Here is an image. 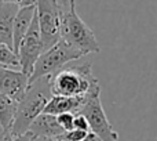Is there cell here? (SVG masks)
Listing matches in <instances>:
<instances>
[{
	"label": "cell",
	"instance_id": "6da1fadb",
	"mask_svg": "<svg viewBox=\"0 0 157 141\" xmlns=\"http://www.w3.org/2000/svg\"><path fill=\"white\" fill-rule=\"evenodd\" d=\"M50 90V75L36 79L29 84L24 97L17 103L15 114L11 123L10 130L7 131L10 137H15L28 131L30 123L36 119V116L43 112L46 104L51 98Z\"/></svg>",
	"mask_w": 157,
	"mask_h": 141
},
{
	"label": "cell",
	"instance_id": "7a4b0ae2",
	"mask_svg": "<svg viewBox=\"0 0 157 141\" xmlns=\"http://www.w3.org/2000/svg\"><path fill=\"white\" fill-rule=\"evenodd\" d=\"M99 83L92 72V62L62 66L50 75V90L52 95L78 97L86 95L94 84Z\"/></svg>",
	"mask_w": 157,
	"mask_h": 141
},
{
	"label": "cell",
	"instance_id": "3957f363",
	"mask_svg": "<svg viewBox=\"0 0 157 141\" xmlns=\"http://www.w3.org/2000/svg\"><path fill=\"white\" fill-rule=\"evenodd\" d=\"M61 39L78 50L83 55L101 51V46L95 38L94 30L77 14L75 0H71L68 7L62 8Z\"/></svg>",
	"mask_w": 157,
	"mask_h": 141
},
{
	"label": "cell",
	"instance_id": "277c9868",
	"mask_svg": "<svg viewBox=\"0 0 157 141\" xmlns=\"http://www.w3.org/2000/svg\"><path fill=\"white\" fill-rule=\"evenodd\" d=\"M77 114L86 116L90 125V131L97 134L102 141H119V133L109 122L105 109L102 107L99 83L94 84L91 90L86 94L84 103Z\"/></svg>",
	"mask_w": 157,
	"mask_h": 141
},
{
	"label": "cell",
	"instance_id": "5b68a950",
	"mask_svg": "<svg viewBox=\"0 0 157 141\" xmlns=\"http://www.w3.org/2000/svg\"><path fill=\"white\" fill-rule=\"evenodd\" d=\"M81 57H84V55L78 50L72 47L71 44H68L65 40L59 39L52 47L44 50L40 54V57L37 58L32 73L29 76V84L39 78L52 75L58 69L65 66L69 61L78 60Z\"/></svg>",
	"mask_w": 157,
	"mask_h": 141
},
{
	"label": "cell",
	"instance_id": "8992f818",
	"mask_svg": "<svg viewBox=\"0 0 157 141\" xmlns=\"http://www.w3.org/2000/svg\"><path fill=\"white\" fill-rule=\"evenodd\" d=\"M36 15L43 50H47L61 39L62 7L58 0H36Z\"/></svg>",
	"mask_w": 157,
	"mask_h": 141
},
{
	"label": "cell",
	"instance_id": "52a82bcc",
	"mask_svg": "<svg viewBox=\"0 0 157 141\" xmlns=\"http://www.w3.org/2000/svg\"><path fill=\"white\" fill-rule=\"evenodd\" d=\"M43 43H41L40 38V29H39V22H37V15H33V19L30 22L29 29L26 30L25 36L22 38L21 43L18 47V54L19 57V64H21V70L30 76L35 66V62L40 54L43 53Z\"/></svg>",
	"mask_w": 157,
	"mask_h": 141
},
{
	"label": "cell",
	"instance_id": "ba28073f",
	"mask_svg": "<svg viewBox=\"0 0 157 141\" xmlns=\"http://www.w3.org/2000/svg\"><path fill=\"white\" fill-rule=\"evenodd\" d=\"M29 87V75L21 69L0 66V91L18 103Z\"/></svg>",
	"mask_w": 157,
	"mask_h": 141
},
{
	"label": "cell",
	"instance_id": "9c48e42d",
	"mask_svg": "<svg viewBox=\"0 0 157 141\" xmlns=\"http://www.w3.org/2000/svg\"><path fill=\"white\" fill-rule=\"evenodd\" d=\"M28 131H30L35 137H44V139H50V140H58L63 134L65 130L57 122V116L55 115L41 112L30 123Z\"/></svg>",
	"mask_w": 157,
	"mask_h": 141
},
{
	"label": "cell",
	"instance_id": "30bf717a",
	"mask_svg": "<svg viewBox=\"0 0 157 141\" xmlns=\"http://www.w3.org/2000/svg\"><path fill=\"white\" fill-rule=\"evenodd\" d=\"M35 13H36V4L24 6V7H19L18 11H17V15L14 18V25H13V50L15 53L18 51V47L22 38L25 36L26 30L29 29Z\"/></svg>",
	"mask_w": 157,
	"mask_h": 141
},
{
	"label": "cell",
	"instance_id": "8fae6325",
	"mask_svg": "<svg viewBox=\"0 0 157 141\" xmlns=\"http://www.w3.org/2000/svg\"><path fill=\"white\" fill-rule=\"evenodd\" d=\"M86 95H78V97H65V95H51L48 103L46 104L43 112L51 115H59L63 112H72L77 114L80 111L81 105L84 103Z\"/></svg>",
	"mask_w": 157,
	"mask_h": 141
},
{
	"label": "cell",
	"instance_id": "7c38bea8",
	"mask_svg": "<svg viewBox=\"0 0 157 141\" xmlns=\"http://www.w3.org/2000/svg\"><path fill=\"white\" fill-rule=\"evenodd\" d=\"M19 6L13 3H0V43L13 47V25Z\"/></svg>",
	"mask_w": 157,
	"mask_h": 141
},
{
	"label": "cell",
	"instance_id": "4fadbf2b",
	"mask_svg": "<svg viewBox=\"0 0 157 141\" xmlns=\"http://www.w3.org/2000/svg\"><path fill=\"white\" fill-rule=\"evenodd\" d=\"M17 103L13 101L8 95H6L3 91H0V125L3 126L4 131H8L11 127V123L15 114Z\"/></svg>",
	"mask_w": 157,
	"mask_h": 141
},
{
	"label": "cell",
	"instance_id": "5bb4252c",
	"mask_svg": "<svg viewBox=\"0 0 157 141\" xmlns=\"http://www.w3.org/2000/svg\"><path fill=\"white\" fill-rule=\"evenodd\" d=\"M0 66L11 69H21L18 54L13 50V47L3 43H0Z\"/></svg>",
	"mask_w": 157,
	"mask_h": 141
},
{
	"label": "cell",
	"instance_id": "9a60e30c",
	"mask_svg": "<svg viewBox=\"0 0 157 141\" xmlns=\"http://www.w3.org/2000/svg\"><path fill=\"white\" fill-rule=\"evenodd\" d=\"M87 133H88V131L80 130V129H72V130L63 131V134L58 140H61V141H83L86 139Z\"/></svg>",
	"mask_w": 157,
	"mask_h": 141
},
{
	"label": "cell",
	"instance_id": "2e32d148",
	"mask_svg": "<svg viewBox=\"0 0 157 141\" xmlns=\"http://www.w3.org/2000/svg\"><path fill=\"white\" fill-rule=\"evenodd\" d=\"M55 116H57V122L59 123V126L65 131L72 130V129H73V118H75V114H72V112H63V114L55 115Z\"/></svg>",
	"mask_w": 157,
	"mask_h": 141
},
{
	"label": "cell",
	"instance_id": "e0dca14e",
	"mask_svg": "<svg viewBox=\"0 0 157 141\" xmlns=\"http://www.w3.org/2000/svg\"><path fill=\"white\" fill-rule=\"evenodd\" d=\"M73 129H80L84 131H90V125L87 122L86 116L81 114H75L73 118Z\"/></svg>",
	"mask_w": 157,
	"mask_h": 141
},
{
	"label": "cell",
	"instance_id": "ac0fdd59",
	"mask_svg": "<svg viewBox=\"0 0 157 141\" xmlns=\"http://www.w3.org/2000/svg\"><path fill=\"white\" fill-rule=\"evenodd\" d=\"M33 139H35V136H33L30 131H26V133L19 134V136H15V137H11V139H8L6 141H32Z\"/></svg>",
	"mask_w": 157,
	"mask_h": 141
},
{
	"label": "cell",
	"instance_id": "d6986e66",
	"mask_svg": "<svg viewBox=\"0 0 157 141\" xmlns=\"http://www.w3.org/2000/svg\"><path fill=\"white\" fill-rule=\"evenodd\" d=\"M2 2L13 3V4H17V6H19V7H24V6H32V4H36V0H2Z\"/></svg>",
	"mask_w": 157,
	"mask_h": 141
},
{
	"label": "cell",
	"instance_id": "ffe728a7",
	"mask_svg": "<svg viewBox=\"0 0 157 141\" xmlns=\"http://www.w3.org/2000/svg\"><path fill=\"white\" fill-rule=\"evenodd\" d=\"M83 141H102L99 139V137L97 136V134H94V133H91V131H88L87 133V136H86V139H84Z\"/></svg>",
	"mask_w": 157,
	"mask_h": 141
},
{
	"label": "cell",
	"instance_id": "44dd1931",
	"mask_svg": "<svg viewBox=\"0 0 157 141\" xmlns=\"http://www.w3.org/2000/svg\"><path fill=\"white\" fill-rule=\"evenodd\" d=\"M58 3L61 4V7H62V8H65V7H68V6H69L71 0H58Z\"/></svg>",
	"mask_w": 157,
	"mask_h": 141
},
{
	"label": "cell",
	"instance_id": "7402d4cb",
	"mask_svg": "<svg viewBox=\"0 0 157 141\" xmlns=\"http://www.w3.org/2000/svg\"><path fill=\"white\" fill-rule=\"evenodd\" d=\"M32 141H47V139H44V137H35Z\"/></svg>",
	"mask_w": 157,
	"mask_h": 141
},
{
	"label": "cell",
	"instance_id": "603a6c76",
	"mask_svg": "<svg viewBox=\"0 0 157 141\" xmlns=\"http://www.w3.org/2000/svg\"><path fill=\"white\" fill-rule=\"evenodd\" d=\"M3 133H4V129H3V126L0 125V134H3Z\"/></svg>",
	"mask_w": 157,
	"mask_h": 141
},
{
	"label": "cell",
	"instance_id": "cb8c5ba5",
	"mask_svg": "<svg viewBox=\"0 0 157 141\" xmlns=\"http://www.w3.org/2000/svg\"><path fill=\"white\" fill-rule=\"evenodd\" d=\"M47 141H61V140H50V139H47Z\"/></svg>",
	"mask_w": 157,
	"mask_h": 141
},
{
	"label": "cell",
	"instance_id": "d4e9b609",
	"mask_svg": "<svg viewBox=\"0 0 157 141\" xmlns=\"http://www.w3.org/2000/svg\"><path fill=\"white\" fill-rule=\"evenodd\" d=\"M0 3H2V0H0Z\"/></svg>",
	"mask_w": 157,
	"mask_h": 141
}]
</instances>
